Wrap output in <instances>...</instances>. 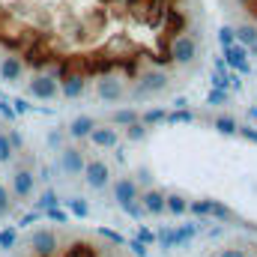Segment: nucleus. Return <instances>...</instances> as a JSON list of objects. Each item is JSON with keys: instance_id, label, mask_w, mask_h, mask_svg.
<instances>
[{"instance_id": "nucleus-5", "label": "nucleus", "mask_w": 257, "mask_h": 257, "mask_svg": "<svg viewBox=\"0 0 257 257\" xmlns=\"http://www.w3.org/2000/svg\"><path fill=\"white\" fill-rule=\"evenodd\" d=\"M27 93L33 99H42V102H51L57 99V81L51 75H33L30 84H27Z\"/></svg>"}, {"instance_id": "nucleus-46", "label": "nucleus", "mask_w": 257, "mask_h": 257, "mask_svg": "<svg viewBox=\"0 0 257 257\" xmlns=\"http://www.w3.org/2000/svg\"><path fill=\"white\" fill-rule=\"evenodd\" d=\"M248 54H254V57H257V42L251 45V48H248Z\"/></svg>"}, {"instance_id": "nucleus-31", "label": "nucleus", "mask_w": 257, "mask_h": 257, "mask_svg": "<svg viewBox=\"0 0 257 257\" xmlns=\"http://www.w3.org/2000/svg\"><path fill=\"white\" fill-rule=\"evenodd\" d=\"M233 42H236L233 27H221V30H218V45H221V48H227V45H233Z\"/></svg>"}, {"instance_id": "nucleus-36", "label": "nucleus", "mask_w": 257, "mask_h": 257, "mask_svg": "<svg viewBox=\"0 0 257 257\" xmlns=\"http://www.w3.org/2000/svg\"><path fill=\"white\" fill-rule=\"evenodd\" d=\"M236 135H242L245 141L257 144V128H254V126H239V128H236Z\"/></svg>"}, {"instance_id": "nucleus-29", "label": "nucleus", "mask_w": 257, "mask_h": 257, "mask_svg": "<svg viewBox=\"0 0 257 257\" xmlns=\"http://www.w3.org/2000/svg\"><path fill=\"white\" fill-rule=\"evenodd\" d=\"M15 239H18V233H15V227H3V230H0V248H3V251H9V248H15Z\"/></svg>"}, {"instance_id": "nucleus-40", "label": "nucleus", "mask_w": 257, "mask_h": 257, "mask_svg": "<svg viewBox=\"0 0 257 257\" xmlns=\"http://www.w3.org/2000/svg\"><path fill=\"white\" fill-rule=\"evenodd\" d=\"M6 138H9L12 150H21V135H18V132H12V128H9V135H6Z\"/></svg>"}, {"instance_id": "nucleus-42", "label": "nucleus", "mask_w": 257, "mask_h": 257, "mask_svg": "<svg viewBox=\"0 0 257 257\" xmlns=\"http://www.w3.org/2000/svg\"><path fill=\"white\" fill-rule=\"evenodd\" d=\"M12 105H15V114H27V111H30V105H27L24 99H15Z\"/></svg>"}, {"instance_id": "nucleus-9", "label": "nucleus", "mask_w": 257, "mask_h": 257, "mask_svg": "<svg viewBox=\"0 0 257 257\" xmlns=\"http://www.w3.org/2000/svg\"><path fill=\"white\" fill-rule=\"evenodd\" d=\"M165 87H168V75H165L162 69H153V72H147V75L141 78L138 93H141V96H150V93H162Z\"/></svg>"}, {"instance_id": "nucleus-21", "label": "nucleus", "mask_w": 257, "mask_h": 257, "mask_svg": "<svg viewBox=\"0 0 257 257\" xmlns=\"http://www.w3.org/2000/svg\"><path fill=\"white\" fill-rule=\"evenodd\" d=\"M233 33H236V42H239V45H245V48H251V45L257 42V30H254V27H248V24L236 27Z\"/></svg>"}, {"instance_id": "nucleus-11", "label": "nucleus", "mask_w": 257, "mask_h": 257, "mask_svg": "<svg viewBox=\"0 0 257 257\" xmlns=\"http://www.w3.org/2000/svg\"><path fill=\"white\" fill-rule=\"evenodd\" d=\"M138 203L144 206V212H150V215H162V212H165V192H159V189H147V192L138 194Z\"/></svg>"}, {"instance_id": "nucleus-22", "label": "nucleus", "mask_w": 257, "mask_h": 257, "mask_svg": "<svg viewBox=\"0 0 257 257\" xmlns=\"http://www.w3.org/2000/svg\"><path fill=\"white\" fill-rule=\"evenodd\" d=\"M135 120H141V114L132 111V108H123V111H114V114H111V123H114V126H128V123H135Z\"/></svg>"}, {"instance_id": "nucleus-15", "label": "nucleus", "mask_w": 257, "mask_h": 257, "mask_svg": "<svg viewBox=\"0 0 257 257\" xmlns=\"http://www.w3.org/2000/svg\"><path fill=\"white\" fill-rule=\"evenodd\" d=\"M21 75H24V60H21V57H3V60H0V78H3V81L12 84V81H18Z\"/></svg>"}, {"instance_id": "nucleus-33", "label": "nucleus", "mask_w": 257, "mask_h": 257, "mask_svg": "<svg viewBox=\"0 0 257 257\" xmlns=\"http://www.w3.org/2000/svg\"><path fill=\"white\" fill-rule=\"evenodd\" d=\"M99 236H105V239H111V242H117V245H126V236H120V233L111 230V227H99Z\"/></svg>"}, {"instance_id": "nucleus-2", "label": "nucleus", "mask_w": 257, "mask_h": 257, "mask_svg": "<svg viewBox=\"0 0 257 257\" xmlns=\"http://www.w3.org/2000/svg\"><path fill=\"white\" fill-rule=\"evenodd\" d=\"M227 69H233L236 75H251V63H248V48L245 45H239V42H233V45H227L224 48V57H221Z\"/></svg>"}, {"instance_id": "nucleus-39", "label": "nucleus", "mask_w": 257, "mask_h": 257, "mask_svg": "<svg viewBox=\"0 0 257 257\" xmlns=\"http://www.w3.org/2000/svg\"><path fill=\"white\" fill-rule=\"evenodd\" d=\"M218 257H248L242 248H221V254Z\"/></svg>"}, {"instance_id": "nucleus-18", "label": "nucleus", "mask_w": 257, "mask_h": 257, "mask_svg": "<svg viewBox=\"0 0 257 257\" xmlns=\"http://www.w3.org/2000/svg\"><path fill=\"white\" fill-rule=\"evenodd\" d=\"M200 227H203V221H200V224H183V227H177V230H174V245H186V242H192L194 236L200 233Z\"/></svg>"}, {"instance_id": "nucleus-37", "label": "nucleus", "mask_w": 257, "mask_h": 257, "mask_svg": "<svg viewBox=\"0 0 257 257\" xmlns=\"http://www.w3.org/2000/svg\"><path fill=\"white\" fill-rule=\"evenodd\" d=\"M138 239H141L144 245H153V242H156V233H153L150 227H141V230H138Z\"/></svg>"}, {"instance_id": "nucleus-14", "label": "nucleus", "mask_w": 257, "mask_h": 257, "mask_svg": "<svg viewBox=\"0 0 257 257\" xmlns=\"http://www.w3.org/2000/svg\"><path fill=\"white\" fill-rule=\"evenodd\" d=\"M84 153L78 150V147H66L63 153H60V168H63L66 174H81L84 171Z\"/></svg>"}, {"instance_id": "nucleus-34", "label": "nucleus", "mask_w": 257, "mask_h": 257, "mask_svg": "<svg viewBox=\"0 0 257 257\" xmlns=\"http://www.w3.org/2000/svg\"><path fill=\"white\" fill-rule=\"evenodd\" d=\"M126 245L132 248V254L135 257H147V245H144L141 239H126Z\"/></svg>"}, {"instance_id": "nucleus-6", "label": "nucleus", "mask_w": 257, "mask_h": 257, "mask_svg": "<svg viewBox=\"0 0 257 257\" xmlns=\"http://www.w3.org/2000/svg\"><path fill=\"white\" fill-rule=\"evenodd\" d=\"M30 248L36 257H54L57 254V233L54 230H33Z\"/></svg>"}, {"instance_id": "nucleus-20", "label": "nucleus", "mask_w": 257, "mask_h": 257, "mask_svg": "<svg viewBox=\"0 0 257 257\" xmlns=\"http://www.w3.org/2000/svg\"><path fill=\"white\" fill-rule=\"evenodd\" d=\"M66 206H69V215H78V218H87L90 215V203L84 197H69Z\"/></svg>"}, {"instance_id": "nucleus-41", "label": "nucleus", "mask_w": 257, "mask_h": 257, "mask_svg": "<svg viewBox=\"0 0 257 257\" xmlns=\"http://www.w3.org/2000/svg\"><path fill=\"white\" fill-rule=\"evenodd\" d=\"M0 114H3V117H6V120H9V123H12V120H15V108H9V105H6V102H0Z\"/></svg>"}, {"instance_id": "nucleus-30", "label": "nucleus", "mask_w": 257, "mask_h": 257, "mask_svg": "<svg viewBox=\"0 0 257 257\" xmlns=\"http://www.w3.org/2000/svg\"><path fill=\"white\" fill-rule=\"evenodd\" d=\"M12 156H15V150H12V144H9V138H6V135H0V165H6V162H12Z\"/></svg>"}, {"instance_id": "nucleus-1", "label": "nucleus", "mask_w": 257, "mask_h": 257, "mask_svg": "<svg viewBox=\"0 0 257 257\" xmlns=\"http://www.w3.org/2000/svg\"><path fill=\"white\" fill-rule=\"evenodd\" d=\"M168 54H171V63L177 66H189L194 63V57H197V39H194L192 33H177L171 42H168Z\"/></svg>"}, {"instance_id": "nucleus-35", "label": "nucleus", "mask_w": 257, "mask_h": 257, "mask_svg": "<svg viewBox=\"0 0 257 257\" xmlns=\"http://www.w3.org/2000/svg\"><path fill=\"white\" fill-rule=\"evenodd\" d=\"M9 206H12V200H9V192H6V186H0V218L9 212Z\"/></svg>"}, {"instance_id": "nucleus-7", "label": "nucleus", "mask_w": 257, "mask_h": 257, "mask_svg": "<svg viewBox=\"0 0 257 257\" xmlns=\"http://www.w3.org/2000/svg\"><path fill=\"white\" fill-rule=\"evenodd\" d=\"M90 138V144L93 147H102V150H114L117 144H120V135H117V128L114 126H93V132L87 135Z\"/></svg>"}, {"instance_id": "nucleus-24", "label": "nucleus", "mask_w": 257, "mask_h": 257, "mask_svg": "<svg viewBox=\"0 0 257 257\" xmlns=\"http://www.w3.org/2000/svg\"><path fill=\"white\" fill-rule=\"evenodd\" d=\"M215 128L221 132V135H236V120L230 117V114H221V117H215Z\"/></svg>"}, {"instance_id": "nucleus-23", "label": "nucleus", "mask_w": 257, "mask_h": 257, "mask_svg": "<svg viewBox=\"0 0 257 257\" xmlns=\"http://www.w3.org/2000/svg\"><path fill=\"white\" fill-rule=\"evenodd\" d=\"M165 120H168V111H162V108H150V111H144V114H141V123H144V126L165 123Z\"/></svg>"}, {"instance_id": "nucleus-26", "label": "nucleus", "mask_w": 257, "mask_h": 257, "mask_svg": "<svg viewBox=\"0 0 257 257\" xmlns=\"http://www.w3.org/2000/svg\"><path fill=\"white\" fill-rule=\"evenodd\" d=\"M42 218H51V221H57V224H66V221H69V212H66V209H60V206L54 203V206L42 209Z\"/></svg>"}, {"instance_id": "nucleus-19", "label": "nucleus", "mask_w": 257, "mask_h": 257, "mask_svg": "<svg viewBox=\"0 0 257 257\" xmlns=\"http://www.w3.org/2000/svg\"><path fill=\"white\" fill-rule=\"evenodd\" d=\"M206 218H215V221H233L236 215H233L230 206H224V203H218V200H209V215H206Z\"/></svg>"}, {"instance_id": "nucleus-17", "label": "nucleus", "mask_w": 257, "mask_h": 257, "mask_svg": "<svg viewBox=\"0 0 257 257\" xmlns=\"http://www.w3.org/2000/svg\"><path fill=\"white\" fill-rule=\"evenodd\" d=\"M165 212L171 215H186L189 212V200L183 194H165Z\"/></svg>"}, {"instance_id": "nucleus-12", "label": "nucleus", "mask_w": 257, "mask_h": 257, "mask_svg": "<svg viewBox=\"0 0 257 257\" xmlns=\"http://www.w3.org/2000/svg\"><path fill=\"white\" fill-rule=\"evenodd\" d=\"M96 93H99V99H105V102H120V99L126 96L123 84L114 81V78H105V75H102V81H96Z\"/></svg>"}, {"instance_id": "nucleus-13", "label": "nucleus", "mask_w": 257, "mask_h": 257, "mask_svg": "<svg viewBox=\"0 0 257 257\" xmlns=\"http://www.w3.org/2000/svg\"><path fill=\"white\" fill-rule=\"evenodd\" d=\"M57 87H60V93H63L66 99H78V96L84 93V87H87V78H84L81 72H69Z\"/></svg>"}, {"instance_id": "nucleus-3", "label": "nucleus", "mask_w": 257, "mask_h": 257, "mask_svg": "<svg viewBox=\"0 0 257 257\" xmlns=\"http://www.w3.org/2000/svg\"><path fill=\"white\" fill-rule=\"evenodd\" d=\"M186 30V12L183 9H177V3H171L168 6V12H165V21H162V27H159V33H162V39H174L177 33H183Z\"/></svg>"}, {"instance_id": "nucleus-27", "label": "nucleus", "mask_w": 257, "mask_h": 257, "mask_svg": "<svg viewBox=\"0 0 257 257\" xmlns=\"http://www.w3.org/2000/svg\"><path fill=\"white\" fill-rule=\"evenodd\" d=\"M144 138H147V126L141 120H135V123L126 126V141H144Z\"/></svg>"}, {"instance_id": "nucleus-10", "label": "nucleus", "mask_w": 257, "mask_h": 257, "mask_svg": "<svg viewBox=\"0 0 257 257\" xmlns=\"http://www.w3.org/2000/svg\"><path fill=\"white\" fill-rule=\"evenodd\" d=\"M33 183H36L33 171L30 168H18L15 177H12V194L15 197H30L33 194Z\"/></svg>"}, {"instance_id": "nucleus-4", "label": "nucleus", "mask_w": 257, "mask_h": 257, "mask_svg": "<svg viewBox=\"0 0 257 257\" xmlns=\"http://www.w3.org/2000/svg\"><path fill=\"white\" fill-rule=\"evenodd\" d=\"M84 180H87V186L90 189H105L108 186V180H111V168L102 162V159H93V162H84Z\"/></svg>"}, {"instance_id": "nucleus-25", "label": "nucleus", "mask_w": 257, "mask_h": 257, "mask_svg": "<svg viewBox=\"0 0 257 257\" xmlns=\"http://www.w3.org/2000/svg\"><path fill=\"white\" fill-rule=\"evenodd\" d=\"M206 102H209V105H215V108H221V105H227V102H230V90H218V87H212V90H209V96H206Z\"/></svg>"}, {"instance_id": "nucleus-44", "label": "nucleus", "mask_w": 257, "mask_h": 257, "mask_svg": "<svg viewBox=\"0 0 257 257\" xmlns=\"http://www.w3.org/2000/svg\"><path fill=\"white\" fill-rule=\"evenodd\" d=\"M138 183H150V174L147 171H138Z\"/></svg>"}, {"instance_id": "nucleus-28", "label": "nucleus", "mask_w": 257, "mask_h": 257, "mask_svg": "<svg viewBox=\"0 0 257 257\" xmlns=\"http://www.w3.org/2000/svg\"><path fill=\"white\" fill-rule=\"evenodd\" d=\"M165 123H194V114L192 111H186V108H174V111L168 114Z\"/></svg>"}, {"instance_id": "nucleus-38", "label": "nucleus", "mask_w": 257, "mask_h": 257, "mask_svg": "<svg viewBox=\"0 0 257 257\" xmlns=\"http://www.w3.org/2000/svg\"><path fill=\"white\" fill-rule=\"evenodd\" d=\"M39 218H42V212H27V215L21 218V227H27V224H36Z\"/></svg>"}, {"instance_id": "nucleus-43", "label": "nucleus", "mask_w": 257, "mask_h": 257, "mask_svg": "<svg viewBox=\"0 0 257 257\" xmlns=\"http://www.w3.org/2000/svg\"><path fill=\"white\" fill-rule=\"evenodd\" d=\"M174 108H189V99H186V96H180V99L174 102Z\"/></svg>"}, {"instance_id": "nucleus-8", "label": "nucleus", "mask_w": 257, "mask_h": 257, "mask_svg": "<svg viewBox=\"0 0 257 257\" xmlns=\"http://www.w3.org/2000/svg\"><path fill=\"white\" fill-rule=\"evenodd\" d=\"M138 183L135 180H128V177H120L117 183H114V200L120 203V209H126L128 203H135L138 200Z\"/></svg>"}, {"instance_id": "nucleus-32", "label": "nucleus", "mask_w": 257, "mask_h": 257, "mask_svg": "<svg viewBox=\"0 0 257 257\" xmlns=\"http://www.w3.org/2000/svg\"><path fill=\"white\" fill-rule=\"evenodd\" d=\"M54 203H57V194H54V189H48V192H45L42 197H39V200H36L39 212H42V209H48V206H54Z\"/></svg>"}, {"instance_id": "nucleus-16", "label": "nucleus", "mask_w": 257, "mask_h": 257, "mask_svg": "<svg viewBox=\"0 0 257 257\" xmlns=\"http://www.w3.org/2000/svg\"><path fill=\"white\" fill-rule=\"evenodd\" d=\"M93 126H96V120H93V117H87V114H84V117H75V120H72V126H69V135H72L75 141H84V138L93 132Z\"/></svg>"}, {"instance_id": "nucleus-45", "label": "nucleus", "mask_w": 257, "mask_h": 257, "mask_svg": "<svg viewBox=\"0 0 257 257\" xmlns=\"http://www.w3.org/2000/svg\"><path fill=\"white\" fill-rule=\"evenodd\" d=\"M248 120H254V123H257V105H251V108H248Z\"/></svg>"}]
</instances>
